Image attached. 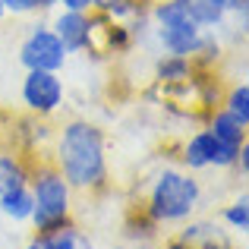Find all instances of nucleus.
I'll list each match as a JSON object with an SVG mask.
<instances>
[{"mask_svg": "<svg viewBox=\"0 0 249 249\" xmlns=\"http://www.w3.org/2000/svg\"><path fill=\"white\" fill-rule=\"evenodd\" d=\"M110 3H114V0H95V10H107Z\"/></svg>", "mask_w": 249, "mask_h": 249, "instance_id": "obj_22", "label": "nucleus"}, {"mask_svg": "<svg viewBox=\"0 0 249 249\" xmlns=\"http://www.w3.org/2000/svg\"><path fill=\"white\" fill-rule=\"evenodd\" d=\"M51 29L60 38V44L67 48V54H85V48H89V29H91L89 13L60 10L54 16V22H51Z\"/></svg>", "mask_w": 249, "mask_h": 249, "instance_id": "obj_9", "label": "nucleus"}, {"mask_svg": "<svg viewBox=\"0 0 249 249\" xmlns=\"http://www.w3.org/2000/svg\"><path fill=\"white\" fill-rule=\"evenodd\" d=\"M148 19H152V38L161 48V54H174V57L193 54L202 29L193 22V16L186 13V6L180 0H155Z\"/></svg>", "mask_w": 249, "mask_h": 249, "instance_id": "obj_4", "label": "nucleus"}, {"mask_svg": "<svg viewBox=\"0 0 249 249\" xmlns=\"http://www.w3.org/2000/svg\"><path fill=\"white\" fill-rule=\"evenodd\" d=\"M22 249H44V246H41V240H38V233H35V237H32V240H29V243H25Z\"/></svg>", "mask_w": 249, "mask_h": 249, "instance_id": "obj_21", "label": "nucleus"}, {"mask_svg": "<svg viewBox=\"0 0 249 249\" xmlns=\"http://www.w3.org/2000/svg\"><path fill=\"white\" fill-rule=\"evenodd\" d=\"M29 170H32V161L25 155L13 152V148H3L0 152V193L29 186Z\"/></svg>", "mask_w": 249, "mask_h": 249, "instance_id": "obj_13", "label": "nucleus"}, {"mask_svg": "<svg viewBox=\"0 0 249 249\" xmlns=\"http://www.w3.org/2000/svg\"><path fill=\"white\" fill-rule=\"evenodd\" d=\"M199 70L193 67L189 57H174V54H161L155 60V82L161 89H177V85H186L196 79Z\"/></svg>", "mask_w": 249, "mask_h": 249, "instance_id": "obj_10", "label": "nucleus"}, {"mask_svg": "<svg viewBox=\"0 0 249 249\" xmlns=\"http://www.w3.org/2000/svg\"><path fill=\"white\" fill-rule=\"evenodd\" d=\"M60 10H76V13H91L95 10V0H57Z\"/></svg>", "mask_w": 249, "mask_h": 249, "instance_id": "obj_18", "label": "nucleus"}, {"mask_svg": "<svg viewBox=\"0 0 249 249\" xmlns=\"http://www.w3.org/2000/svg\"><path fill=\"white\" fill-rule=\"evenodd\" d=\"M233 170H237L240 177H249V142H243V145H240V155H237V164H233Z\"/></svg>", "mask_w": 249, "mask_h": 249, "instance_id": "obj_19", "label": "nucleus"}, {"mask_svg": "<svg viewBox=\"0 0 249 249\" xmlns=\"http://www.w3.org/2000/svg\"><path fill=\"white\" fill-rule=\"evenodd\" d=\"M6 16V10H3V0H0V19H3Z\"/></svg>", "mask_w": 249, "mask_h": 249, "instance_id": "obj_23", "label": "nucleus"}, {"mask_svg": "<svg viewBox=\"0 0 249 249\" xmlns=\"http://www.w3.org/2000/svg\"><path fill=\"white\" fill-rule=\"evenodd\" d=\"M221 224L231 233H240V237L249 231V196H246V189L221 208Z\"/></svg>", "mask_w": 249, "mask_h": 249, "instance_id": "obj_15", "label": "nucleus"}, {"mask_svg": "<svg viewBox=\"0 0 249 249\" xmlns=\"http://www.w3.org/2000/svg\"><path fill=\"white\" fill-rule=\"evenodd\" d=\"M221 107L231 117H237L243 126H249V85L246 82H233L227 89V95L221 98Z\"/></svg>", "mask_w": 249, "mask_h": 249, "instance_id": "obj_16", "label": "nucleus"}, {"mask_svg": "<svg viewBox=\"0 0 249 249\" xmlns=\"http://www.w3.org/2000/svg\"><path fill=\"white\" fill-rule=\"evenodd\" d=\"M3 10L13 16H29V13H44L48 3L44 0H3Z\"/></svg>", "mask_w": 249, "mask_h": 249, "instance_id": "obj_17", "label": "nucleus"}, {"mask_svg": "<svg viewBox=\"0 0 249 249\" xmlns=\"http://www.w3.org/2000/svg\"><path fill=\"white\" fill-rule=\"evenodd\" d=\"M202 205V183L196 174L183 167H164L155 174V180L148 183L145 199H142V212L155 221L158 227L183 224L189 221Z\"/></svg>", "mask_w": 249, "mask_h": 249, "instance_id": "obj_2", "label": "nucleus"}, {"mask_svg": "<svg viewBox=\"0 0 249 249\" xmlns=\"http://www.w3.org/2000/svg\"><path fill=\"white\" fill-rule=\"evenodd\" d=\"M205 129L214 136L218 142H224V145H233L240 148L246 142V126L237 120V117H231L224 107H214L212 114L205 117Z\"/></svg>", "mask_w": 249, "mask_h": 249, "instance_id": "obj_11", "label": "nucleus"}, {"mask_svg": "<svg viewBox=\"0 0 249 249\" xmlns=\"http://www.w3.org/2000/svg\"><path fill=\"white\" fill-rule=\"evenodd\" d=\"M67 48L60 44V38L54 35V29L44 22H35L25 32L22 44H19V63L25 70H48V73H60L67 63Z\"/></svg>", "mask_w": 249, "mask_h": 249, "instance_id": "obj_7", "label": "nucleus"}, {"mask_svg": "<svg viewBox=\"0 0 249 249\" xmlns=\"http://www.w3.org/2000/svg\"><path fill=\"white\" fill-rule=\"evenodd\" d=\"M29 193H32V221L35 233H48L57 227L73 224V189L63 180V174L54 167L51 155L32 158L29 170Z\"/></svg>", "mask_w": 249, "mask_h": 249, "instance_id": "obj_3", "label": "nucleus"}, {"mask_svg": "<svg viewBox=\"0 0 249 249\" xmlns=\"http://www.w3.org/2000/svg\"><path fill=\"white\" fill-rule=\"evenodd\" d=\"M237 155H240V148L218 142L208 129H196L180 145V167L189 170V174H199V170H208V167L227 170L237 164Z\"/></svg>", "mask_w": 249, "mask_h": 249, "instance_id": "obj_6", "label": "nucleus"}, {"mask_svg": "<svg viewBox=\"0 0 249 249\" xmlns=\"http://www.w3.org/2000/svg\"><path fill=\"white\" fill-rule=\"evenodd\" d=\"M32 193L29 186H19L10 189V193H0V214L10 218L13 224H29L32 221Z\"/></svg>", "mask_w": 249, "mask_h": 249, "instance_id": "obj_14", "label": "nucleus"}, {"mask_svg": "<svg viewBox=\"0 0 249 249\" xmlns=\"http://www.w3.org/2000/svg\"><path fill=\"white\" fill-rule=\"evenodd\" d=\"M51 161L63 174V180L70 183L73 193L98 196L110 186L104 129L85 117H70L63 126L54 129Z\"/></svg>", "mask_w": 249, "mask_h": 249, "instance_id": "obj_1", "label": "nucleus"}, {"mask_svg": "<svg viewBox=\"0 0 249 249\" xmlns=\"http://www.w3.org/2000/svg\"><path fill=\"white\" fill-rule=\"evenodd\" d=\"M44 3H48V10H51V6H57V0H44Z\"/></svg>", "mask_w": 249, "mask_h": 249, "instance_id": "obj_24", "label": "nucleus"}, {"mask_svg": "<svg viewBox=\"0 0 249 249\" xmlns=\"http://www.w3.org/2000/svg\"><path fill=\"white\" fill-rule=\"evenodd\" d=\"M110 249H133V246H110Z\"/></svg>", "mask_w": 249, "mask_h": 249, "instance_id": "obj_25", "label": "nucleus"}, {"mask_svg": "<svg viewBox=\"0 0 249 249\" xmlns=\"http://www.w3.org/2000/svg\"><path fill=\"white\" fill-rule=\"evenodd\" d=\"M227 13L237 16L240 22H246V13H249V0H227Z\"/></svg>", "mask_w": 249, "mask_h": 249, "instance_id": "obj_20", "label": "nucleus"}, {"mask_svg": "<svg viewBox=\"0 0 249 249\" xmlns=\"http://www.w3.org/2000/svg\"><path fill=\"white\" fill-rule=\"evenodd\" d=\"M186 6V13L193 16V22L199 29H208V32H218L224 29L227 22V0H180Z\"/></svg>", "mask_w": 249, "mask_h": 249, "instance_id": "obj_12", "label": "nucleus"}, {"mask_svg": "<svg viewBox=\"0 0 249 249\" xmlns=\"http://www.w3.org/2000/svg\"><path fill=\"white\" fill-rule=\"evenodd\" d=\"M164 249H237L233 237L214 218H189L177 233L164 237Z\"/></svg>", "mask_w": 249, "mask_h": 249, "instance_id": "obj_8", "label": "nucleus"}, {"mask_svg": "<svg viewBox=\"0 0 249 249\" xmlns=\"http://www.w3.org/2000/svg\"><path fill=\"white\" fill-rule=\"evenodd\" d=\"M19 98L25 104V114L32 117H54L67 101V85L60 73H48V70H25V79L19 85Z\"/></svg>", "mask_w": 249, "mask_h": 249, "instance_id": "obj_5", "label": "nucleus"}]
</instances>
